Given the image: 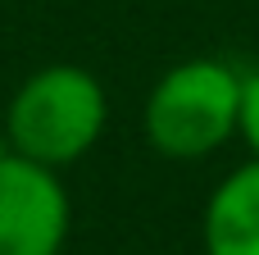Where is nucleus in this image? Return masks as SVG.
Returning <instances> with one entry per match:
<instances>
[{"label": "nucleus", "mask_w": 259, "mask_h": 255, "mask_svg": "<svg viewBox=\"0 0 259 255\" xmlns=\"http://www.w3.org/2000/svg\"><path fill=\"white\" fill-rule=\"evenodd\" d=\"M209 255H259V160L237 169L205 210Z\"/></svg>", "instance_id": "nucleus-4"}, {"label": "nucleus", "mask_w": 259, "mask_h": 255, "mask_svg": "<svg viewBox=\"0 0 259 255\" xmlns=\"http://www.w3.org/2000/svg\"><path fill=\"white\" fill-rule=\"evenodd\" d=\"M237 128L246 132V141H250V151L259 160V68L250 78H241V119H237Z\"/></svg>", "instance_id": "nucleus-5"}, {"label": "nucleus", "mask_w": 259, "mask_h": 255, "mask_svg": "<svg viewBox=\"0 0 259 255\" xmlns=\"http://www.w3.org/2000/svg\"><path fill=\"white\" fill-rule=\"evenodd\" d=\"M68 237V196L55 169L0 155V255H59Z\"/></svg>", "instance_id": "nucleus-3"}, {"label": "nucleus", "mask_w": 259, "mask_h": 255, "mask_svg": "<svg viewBox=\"0 0 259 255\" xmlns=\"http://www.w3.org/2000/svg\"><path fill=\"white\" fill-rule=\"evenodd\" d=\"M241 119V78L223 59H187L168 68L146 100V137L159 155L200 160L219 151Z\"/></svg>", "instance_id": "nucleus-2"}, {"label": "nucleus", "mask_w": 259, "mask_h": 255, "mask_svg": "<svg viewBox=\"0 0 259 255\" xmlns=\"http://www.w3.org/2000/svg\"><path fill=\"white\" fill-rule=\"evenodd\" d=\"M100 128H105V91L77 64H50L32 73L14 91L9 114H5L9 151L46 169L73 164L77 155H87Z\"/></svg>", "instance_id": "nucleus-1"}]
</instances>
